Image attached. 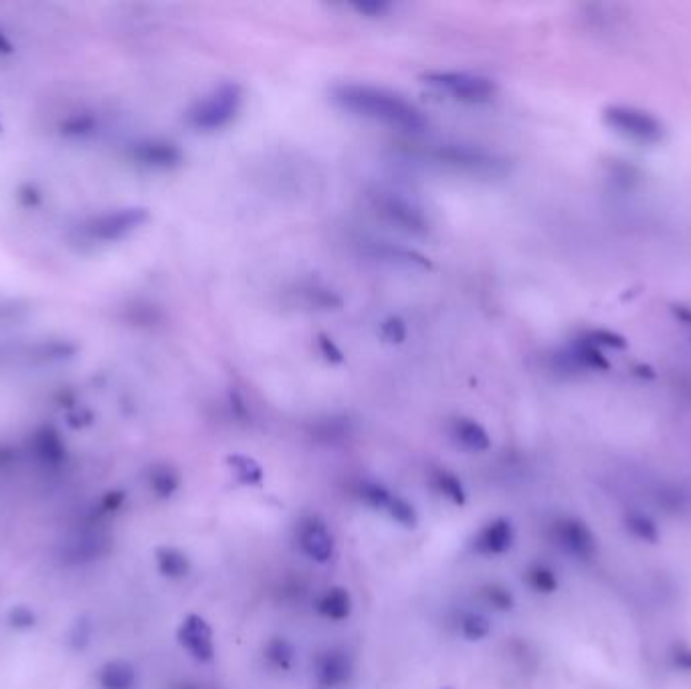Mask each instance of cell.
<instances>
[{"instance_id": "cell-1", "label": "cell", "mask_w": 691, "mask_h": 689, "mask_svg": "<svg viewBox=\"0 0 691 689\" xmlns=\"http://www.w3.org/2000/svg\"><path fill=\"white\" fill-rule=\"evenodd\" d=\"M332 100L346 112L403 132H421L427 126L423 112L399 93L374 85L344 83L332 89Z\"/></svg>"}, {"instance_id": "cell-2", "label": "cell", "mask_w": 691, "mask_h": 689, "mask_svg": "<svg viewBox=\"0 0 691 689\" xmlns=\"http://www.w3.org/2000/svg\"><path fill=\"white\" fill-rule=\"evenodd\" d=\"M243 108V89L237 83L215 87L188 112V124L199 132H217L227 128Z\"/></svg>"}, {"instance_id": "cell-3", "label": "cell", "mask_w": 691, "mask_h": 689, "mask_svg": "<svg viewBox=\"0 0 691 689\" xmlns=\"http://www.w3.org/2000/svg\"><path fill=\"white\" fill-rule=\"evenodd\" d=\"M603 122L619 136L639 144H659L665 138L663 122L651 112L635 106H607L603 110Z\"/></svg>"}, {"instance_id": "cell-4", "label": "cell", "mask_w": 691, "mask_h": 689, "mask_svg": "<svg viewBox=\"0 0 691 689\" xmlns=\"http://www.w3.org/2000/svg\"><path fill=\"white\" fill-rule=\"evenodd\" d=\"M356 494L364 506L386 516L390 522L403 528H415L419 524V514L415 506L390 487L376 481H360Z\"/></svg>"}, {"instance_id": "cell-5", "label": "cell", "mask_w": 691, "mask_h": 689, "mask_svg": "<svg viewBox=\"0 0 691 689\" xmlns=\"http://www.w3.org/2000/svg\"><path fill=\"white\" fill-rule=\"evenodd\" d=\"M425 83L453 95L455 100L467 104H483L496 95V81L483 75H473L465 71H431L423 75Z\"/></svg>"}, {"instance_id": "cell-6", "label": "cell", "mask_w": 691, "mask_h": 689, "mask_svg": "<svg viewBox=\"0 0 691 689\" xmlns=\"http://www.w3.org/2000/svg\"><path fill=\"white\" fill-rule=\"evenodd\" d=\"M356 675V663L342 645L320 651L312 667V683L316 689H346Z\"/></svg>"}, {"instance_id": "cell-7", "label": "cell", "mask_w": 691, "mask_h": 689, "mask_svg": "<svg viewBox=\"0 0 691 689\" xmlns=\"http://www.w3.org/2000/svg\"><path fill=\"white\" fill-rule=\"evenodd\" d=\"M295 542L306 558L316 564H328L336 554V538L328 522L320 516H306L295 528Z\"/></svg>"}, {"instance_id": "cell-8", "label": "cell", "mask_w": 691, "mask_h": 689, "mask_svg": "<svg viewBox=\"0 0 691 689\" xmlns=\"http://www.w3.org/2000/svg\"><path fill=\"white\" fill-rule=\"evenodd\" d=\"M374 207L388 223L397 225L407 233L423 235L429 231V221L425 213L397 192H378L374 196Z\"/></svg>"}, {"instance_id": "cell-9", "label": "cell", "mask_w": 691, "mask_h": 689, "mask_svg": "<svg viewBox=\"0 0 691 689\" xmlns=\"http://www.w3.org/2000/svg\"><path fill=\"white\" fill-rule=\"evenodd\" d=\"M178 643L199 663H211L217 655L213 627L201 615H188L178 627Z\"/></svg>"}, {"instance_id": "cell-10", "label": "cell", "mask_w": 691, "mask_h": 689, "mask_svg": "<svg viewBox=\"0 0 691 689\" xmlns=\"http://www.w3.org/2000/svg\"><path fill=\"white\" fill-rule=\"evenodd\" d=\"M516 528L508 518L485 522L471 540V548L481 558H500L514 548Z\"/></svg>"}, {"instance_id": "cell-11", "label": "cell", "mask_w": 691, "mask_h": 689, "mask_svg": "<svg viewBox=\"0 0 691 689\" xmlns=\"http://www.w3.org/2000/svg\"><path fill=\"white\" fill-rule=\"evenodd\" d=\"M554 540L556 544L578 560L595 558L599 544L597 536L582 520L578 518H562L554 524Z\"/></svg>"}, {"instance_id": "cell-12", "label": "cell", "mask_w": 691, "mask_h": 689, "mask_svg": "<svg viewBox=\"0 0 691 689\" xmlns=\"http://www.w3.org/2000/svg\"><path fill=\"white\" fill-rule=\"evenodd\" d=\"M150 219L146 209L132 207V209H120L114 213H106L97 217L89 225V233L100 241H118L130 235L132 231L140 229Z\"/></svg>"}, {"instance_id": "cell-13", "label": "cell", "mask_w": 691, "mask_h": 689, "mask_svg": "<svg viewBox=\"0 0 691 689\" xmlns=\"http://www.w3.org/2000/svg\"><path fill=\"white\" fill-rule=\"evenodd\" d=\"M112 550V540L102 530H81L69 536L63 544L61 556L65 562L83 564L104 558Z\"/></svg>"}, {"instance_id": "cell-14", "label": "cell", "mask_w": 691, "mask_h": 689, "mask_svg": "<svg viewBox=\"0 0 691 689\" xmlns=\"http://www.w3.org/2000/svg\"><path fill=\"white\" fill-rule=\"evenodd\" d=\"M314 609L326 621L344 623L350 619V615L354 611V601H352V595L348 593V588L328 586L316 597Z\"/></svg>"}, {"instance_id": "cell-15", "label": "cell", "mask_w": 691, "mask_h": 689, "mask_svg": "<svg viewBox=\"0 0 691 689\" xmlns=\"http://www.w3.org/2000/svg\"><path fill=\"white\" fill-rule=\"evenodd\" d=\"M439 160L447 162V164H453V166H459V168H467V170H473V172H481V170H496L500 166V162L489 156L487 152L483 150H477V148H471V146H441L439 152H437Z\"/></svg>"}, {"instance_id": "cell-16", "label": "cell", "mask_w": 691, "mask_h": 689, "mask_svg": "<svg viewBox=\"0 0 691 689\" xmlns=\"http://www.w3.org/2000/svg\"><path fill=\"white\" fill-rule=\"evenodd\" d=\"M449 433L453 443L467 453H485L491 447V437L487 429L469 417L453 419Z\"/></svg>"}, {"instance_id": "cell-17", "label": "cell", "mask_w": 691, "mask_h": 689, "mask_svg": "<svg viewBox=\"0 0 691 689\" xmlns=\"http://www.w3.org/2000/svg\"><path fill=\"white\" fill-rule=\"evenodd\" d=\"M134 158L150 168H174L182 162V152L176 144L164 140H148L134 148Z\"/></svg>"}, {"instance_id": "cell-18", "label": "cell", "mask_w": 691, "mask_h": 689, "mask_svg": "<svg viewBox=\"0 0 691 689\" xmlns=\"http://www.w3.org/2000/svg\"><path fill=\"white\" fill-rule=\"evenodd\" d=\"M429 483H431V489L435 491L437 496L445 498L453 506H463L467 502V491H465L461 479L453 471H449L445 467H435L429 473Z\"/></svg>"}, {"instance_id": "cell-19", "label": "cell", "mask_w": 691, "mask_h": 689, "mask_svg": "<svg viewBox=\"0 0 691 689\" xmlns=\"http://www.w3.org/2000/svg\"><path fill=\"white\" fill-rule=\"evenodd\" d=\"M568 360L580 368L586 370H597V372H607L611 368V362L603 354L599 346L588 342L586 338H578L574 346L568 350Z\"/></svg>"}, {"instance_id": "cell-20", "label": "cell", "mask_w": 691, "mask_h": 689, "mask_svg": "<svg viewBox=\"0 0 691 689\" xmlns=\"http://www.w3.org/2000/svg\"><path fill=\"white\" fill-rule=\"evenodd\" d=\"M263 659L273 671L289 673L298 663V653H295L293 643L285 637H273L263 647Z\"/></svg>"}, {"instance_id": "cell-21", "label": "cell", "mask_w": 691, "mask_h": 689, "mask_svg": "<svg viewBox=\"0 0 691 689\" xmlns=\"http://www.w3.org/2000/svg\"><path fill=\"white\" fill-rule=\"evenodd\" d=\"M156 566L158 572L170 580H182L192 570L190 558L182 550L172 546H164L156 552Z\"/></svg>"}, {"instance_id": "cell-22", "label": "cell", "mask_w": 691, "mask_h": 689, "mask_svg": "<svg viewBox=\"0 0 691 689\" xmlns=\"http://www.w3.org/2000/svg\"><path fill=\"white\" fill-rule=\"evenodd\" d=\"M136 679V669L122 659L106 663L100 671L102 689H134Z\"/></svg>"}, {"instance_id": "cell-23", "label": "cell", "mask_w": 691, "mask_h": 689, "mask_svg": "<svg viewBox=\"0 0 691 689\" xmlns=\"http://www.w3.org/2000/svg\"><path fill=\"white\" fill-rule=\"evenodd\" d=\"M148 483L158 498L168 500L180 489V473L172 465L158 463L150 469Z\"/></svg>"}, {"instance_id": "cell-24", "label": "cell", "mask_w": 691, "mask_h": 689, "mask_svg": "<svg viewBox=\"0 0 691 689\" xmlns=\"http://www.w3.org/2000/svg\"><path fill=\"white\" fill-rule=\"evenodd\" d=\"M35 455L45 465H59L65 459V447L59 439V435L51 429H43L33 439Z\"/></svg>"}, {"instance_id": "cell-25", "label": "cell", "mask_w": 691, "mask_h": 689, "mask_svg": "<svg viewBox=\"0 0 691 689\" xmlns=\"http://www.w3.org/2000/svg\"><path fill=\"white\" fill-rule=\"evenodd\" d=\"M479 597H481L483 605H487L493 611H500V613H508L516 607V599L512 595V590L500 582H489V584L481 586Z\"/></svg>"}, {"instance_id": "cell-26", "label": "cell", "mask_w": 691, "mask_h": 689, "mask_svg": "<svg viewBox=\"0 0 691 689\" xmlns=\"http://www.w3.org/2000/svg\"><path fill=\"white\" fill-rule=\"evenodd\" d=\"M491 631H493L491 621L479 611H467L459 617V633L463 639H467L471 643L487 639L491 635Z\"/></svg>"}, {"instance_id": "cell-27", "label": "cell", "mask_w": 691, "mask_h": 689, "mask_svg": "<svg viewBox=\"0 0 691 689\" xmlns=\"http://www.w3.org/2000/svg\"><path fill=\"white\" fill-rule=\"evenodd\" d=\"M524 578H526V584L538 595H554L560 586L558 576L546 564H532L526 570Z\"/></svg>"}, {"instance_id": "cell-28", "label": "cell", "mask_w": 691, "mask_h": 689, "mask_svg": "<svg viewBox=\"0 0 691 689\" xmlns=\"http://www.w3.org/2000/svg\"><path fill=\"white\" fill-rule=\"evenodd\" d=\"M227 463L237 481H241L243 485H257L263 481V469L255 459L247 455H231Z\"/></svg>"}, {"instance_id": "cell-29", "label": "cell", "mask_w": 691, "mask_h": 689, "mask_svg": "<svg viewBox=\"0 0 691 689\" xmlns=\"http://www.w3.org/2000/svg\"><path fill=\"white\" fill-rule=\"evenodd\" d=\"M625 524H627V530H629L635 538H639L641 542L657 544L659 538H661V532H659L657 524H655L649 516H645V514L633 512V514L627 516Z\"/></svg>"}, {"instance_id": "cell-30", "label": "cell", "mask_w": 691, "mask_h": 689, "mask_svg": "<svg viewBox=\"0 0 691 689\" xmlns=\"http://www.w3.org/2000/svg\"><path fill=\"white\" fill-rule=\"evenodd\" d=\"M582 338H586L588 342H592L595 346L599 348H613V350H625L629 346V342L617 334V332H611V330H590L586 332Z\"/></svg>"}, {"instance_id": "cell-31", "label": "cell", "mask_w": 691, "mask_h": 689, "mask_svg": "<svg viewBox=\"0 0 691 689\" xmlns=\"http://www.w3.org/2000/svg\"><path fill=\"white\" fill-rule=\"evenodd\" d=\"M380 336L388 344H403L407 340V324L401 318H397V316L386 318L380 324Z\"/></svg>"}, {"instance_id": "cell-32", "label": "cell", "mask_w": 691, "mask_h": 689, "mask_svg": "<svg viewBox=\"0 0 691 689\" xmlns=\"http://www.w3.org/2000/svg\"><path fill=\"white\" fill-rule=\"evenodd\" d=\"M318 346H320V352L324 354V358H326L328 362H334V364L344 362L342 350L336 346V342H334L330 336L320 334V336H318Z\"/></svg>"}, {"instance_id": "cell-33", "label": "cell", "mask_w": 691, "mask_h": 689, "mask_svg": "<svg viewBox=\"0 0 691 689\" xmlns=\"http://www.w3.org/2000/svg\"><path fill=\"white\" fill-rule=\"evenodd\" d=\"M354 9L362 15H368V17H380L390 9V5L388 3H362V5H354Z\"/></svg>"}, {"instance_id": "cell-34", "label": "cell", "mask_w": 691, "mask_h": 689, "mask_svg": "<svg viewBox=\"0 0 691 689\" xmlns=\"http://www.w3.org/2000/svg\"><path fill=\"white\" fill-rule=\"evenodd\" d=\"M673 663H675L677 669L691 671V647H679L673 653Z\"/></svg>"}, {"instance_id": "cell-35", "label": "cell", "mask_w": 691, "mask_h": 689, "mask_svg": "<svg viewBox=\"0 0 691 689\" xmlns=\"http://www.w3.org/2000/svg\"><path fill=\"white\" fill-rule=\"evenodd\" d=\"M671 312H673V316H675V318H677L681 324L691 326V308L677 304V306H673V308H671Z\"/></svg>"}, {"instance_id": "cell-36", "label": "cell", "mask_w": 691, "mask_h": 689, "mask_svg": "<svg viewBox=\"0 0 691 689\" xmlns=\"http://www.w3.org/2000/svg\"><path fill=\"white\" fill-rule=\"evenodd\" d=\"M13 621L19 625V623H23V625H33V615L27 611V609H17V611H13Z\"/></svg>"}, {"instance_id": "cell-37", "label": "cell", "mask_w": 691, "mask_h": 689, "mask_svg": "<svg viewBox=\"0 0 691 689\" xmlns=\"http://www.w3.org/2000/svg\"><path fill=\"white\" fill-rule=\"evenodd\" d=\"M7 53H13V43L3 31H0V55H7Z\"/></svg>"}, {"instance_id": "cell-38", "label": "cell", "mask_w": 691, "mask_h": 689, "mask_svg": "<svg viewBox=\"0 0 691 689\" xmlns=\"http://www.w3.org/2000/svg\"><path fill=\"white\" fill-rule=\"evenodd\" d=\"M445 689H451V687H445Z\"/></svg>"}]
</instances>
